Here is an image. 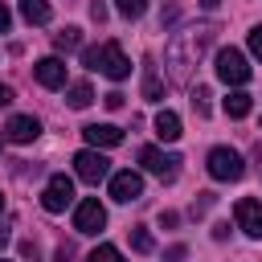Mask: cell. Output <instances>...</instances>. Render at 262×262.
<instances>
[{
  "mask_svg": "<svg viewBox=\"0 0 262 262\" xmlns=\"http://www.w3.org/2000/svg\"><path fill=\"white\" fill-rule=\"evenodd\" d=\"M82 66L94 70V74H102V78H111V82H123V78L131 74V61H127V53L119 49V41L90 45V49L82 53Z\"/></svg>",
  "mask_w": 262,
  "mask_h": 262,
  "instance_id": "obj_1",
  "label": "cell"
},
{
  "mask_svg": "<svg viewBox=\"0 0 262 262\" xmlns=\"http://www.w3.org/2000/svg\"><path fill=\"white\" fill-rule=\"evenodd\" d=\"M205 168H209L213 180H242V172H246V164H242V156L233 147H213Z\"/></svg>",
  "mask_w": 262,
  "mask_h": 262,
  "instance_id": "obj_2",
  "label": "cell"
},
{
  "mask_svg": "<svg viewBox=\"0 0 262 262\" xmlns=\"http://www.w3.org/2000/svg\"><path fill=\"white\" fill-rule=\"evenodd\" d=\"M217 78L225 82V86H242V82H250V66H246V57L237 53V49H217Z\"/></svg>",
  "mask_w": 262,
  "mask_h": 262,
  "instance_id": "obj_3",
  "label": "cell"
},
{
  "mask_svg": "<svg viewBox=\"0 0 262 262\" xmlns=\"http://www.w3.org/2000/svg\"><path fill=\"white\" fill-rule=\"evenodd\" d=\"M74 172H78V180L98 184L102 176H111V160H106L98 147H86V151H78V156H74Z\"/></svg>",
  "mask_w": 262,
  "mask_h": 262,
  "instance_id": "obj_4",
  "label": "cell"
},
{
  "mask_svg": "<svg viewBox=\"0 0 262 262\" xmlns=\"http://www.w3.org/2000/svg\"><path fill=\"white\" fill-rule=\"evenodd\" d=\"M139 164L160 180H176V172H180V156L160 151V147H139Z\"/></svg>",
  "mask_w": 262,
  "mask_h": 262,
  "instance_id": "obj_5",
  "label": "cell"
},
{
  "mask_svg": "<svg viewBox=\"0 0 262 262\" xmlns=\"http://www.w3.org/2000/svg\"><path fill=\"white\" fill-rule=\"evenodd\" d=\"M70 201H74V180H70L66 172L49 176V184H45V192H41V209H45V213H61Z\"/></svg>",
  "mask_w": 262,
  "mask_h": 262,
  "instance_id": "obj_6",
  "label": "cell"
},
{
  "mask_svg": "<svg viewBox=\"0 0 262 262\" xmlns=\"http://www.w3.org/2000/svg\"><path fill=\"white\" fill-rule=\"evenodd\" d=\"M102 225H106V209H102V201H98V196L78 201V209H74V229H78V233H98Z\"/></svg>",
  "mask_w": 262,
  "mask_h": 262,
  "instance_id": "obj_7",
  "label": "cell"
},
{
  "mask_svg": "<svg viewBox=\"0 0 262 262\" xmlns=\"http://www.w3.org/2000/svg\"><path fill=\"white\" fill-rule=\"evenodd\" d=\"M139 196H143V176H139V172L123 168V172H115V176H111V201L131 205V201H139Z\"/></svg>",
  "mask_w": 262,
  "mask_h": 262,
  "instance_id": "obj_8",
  "label": "cell"
},
{
  "mask_svg": "<svg viewBox=\"0 0 262 262\" xmlns=\"http://www.w3.org/2000/svg\"><path fill=\"white\" fill-rule=\"evenodd\" d=\"M233 213H237V229H242L246 237H262V201L242 196V201L233 205Z\"/></svg>",
  "mask_w": 262,
  "mask_h": 262,
  "instance_id": "obj_9",
  "label": "cell"
},
{
  "mask_svg": "<svg viewBox=\"0 0 262 262\" xmlns=\"http://www.w3.org/2000/svg\"><path fill=\"white\" fill-rule=\"evenodd\" d=\"M33 78H37L45 90H57V86H66V61H61V57H41V61L33 66Z\"/></svg>",
  "mask_w": 262,
  "mask_h": 262,
  "instance_id": "obj_10",
  "label": "cell"
},
{
  "mask_svg": "<svg viewBox=\"0 0 262 262\" xmlns=\"http://www.w3.org/2000/svg\"><path fill=\"white\" fill-rule=\"evenodd\" d=\"M82 135H86L90 147H119V143H123V131H119L115 123H86Z\"/></svg>",
  "mask_w": 262,
  "mask_h": 262,
  "instance_id": "obj_11",
  "label": "cell"
},
{
  "mask_svg": "<svg viewBox=\"0 0 262 262\" xmlns=\"http://www.w3.org/2000/svg\"><path fill=\"white\" fill-rule=\"evenodd\" d=\"M4 135H8L12 143H33V139L41 135V123H37L33 115H12L8 127H4Z\"/></svg>",
  "mask_w": 262,
  "mask_h": 262,
  "instance_id": "obj_12",
  "label": "cell"
},
{
  "mask_svg": "<svg viewBox=\"0 0 262 262\" xmlns=\"http://www.w3.org/2000/svg\"><path fill=\"white\" fill-rule=\"evenodd\" d=\"M156 135H160L164 143H176V139L184 135V131H180V115H176V111H160V115H156Z\"/></svg>",
  "mask_w": 262,
  "mask_h": 262,
  "instance_id": "obj_13",
  "label": "cell"
},
{
  "mask_svg": "<svg viewBox=\"0 0 262 262\" xmlns=\"http://www.w3.org/2000/svg\"><path fill=\"white\" fill-rule=\"evenodd\" d=\"M143 98H147V102H160V98H164V82H160V74H156V66H151V57L143 61Z\"/></svg>",
  "mask_w": 262,
  "mask_h": 262,
  "instance_id": "obj_14",
  "label": "cell"
},
{
  "mask_svg": "<svg viewBox=\"0 0 262 262\" xmlns=\"http://www.w3.org/2000/svg\"><path fill=\"white\" fill-rule=\"evenodd\" d=\"M20 16L29 25H49V0H20Z\"/></svg>",
  "mask_w": 262,
  "mask_h": 262,
  "instance_id": "obj_15",
  "label": "cell"
},
{
  "mask_svg": "<svg viewBox=\"0 0 262 262\" xmlns=\"http://www.w3.org/2000/svg\"><path fill=\"white\" fill-rule=\"evenodd\" d=\"M250 106H254V98H250L246 90H233V94L225 98V115H229V119H246Z\"/></svg>",
  "mask_w": 262,
  "mask_h": 262,
  "instance_id": "obj_16",
  "label": "cell"
},
{
  "mask_svg": "<svg viewBox=\"0 0 262 262\" xmlns=\"http://www.w3.org/2000/svg\"><path fill=\"white\" fill-rule=\"evenodd\" d=\"M66 102H70L74 111H86V106L94 102V90H90V82H74V86H70V98H66Z\"/></svg>",
  "mask_w": 262,
  "mask_h": 262,
  "instance_id": "obj_17",
  "label": "cell"
},
{
  "mask_svg": "<svg viewBox=\"0 0 262 262\" xmlns=\"http://www.w3.org/2000/svg\"><path fill=\"white\" fill-rule=\"evenodd\" d=\"M127 237H131V250H135V254H151V250H156V237H151L143 225H131Z\"/></svg>",
  "mask_w": 262,
  "mask_h": 262,
  "instance_id": "obj_18",
  "label": "cell"
},
{
  "mask_svg": "<svg viewBox=\"0 0 262 262\" xmlns=\"http://www.w3.org/2000/svg\"><path fill=\"white\" fill-rule=\"evenodd\" d=\"M53 45H57L61 53H70V49H78V45H82V29H78V25H66V29H61V33L53 37Z\"/></svg>",
  "mask_w": 262,
  "mask_h": 262,
  "instance_id": "obj_19",
  "label": "cell"
},
{
  "mask_svg": "<svg viewBox=\"0 0 262 262\" xmlns=\"http://www.w3.org/2000/svg\"><path fill=\"white\" fill-rule=\"evenodd\" d=\"M115 8H119V16H127V20H139V16L147 12V0H115Z\"/></svg>",
  "mask_w": 262,
  "mask_h": 262,
  "instance_id": "obj_20",
  "label": "cell"
},
{
  "mask_svg": "<svg viewBox=\"0 0 262 262\" xmlns=\"http://www.w3.org/2000/svg\"><path fill=\"white\" fill-rule=\"evenodd\" d=\"M205 41H209V33H201V37H192V53H201V45H205ZM184 57H188V53H184L180 45H172V61H176L172 70H176V74H180V61H184Z\"/></svg>",
  "mask_w": 262,
  "mask_h": 262,
  "instance_id": "obj_21",
  "label": "cell"
},
{
  "mask_svg": "<svg viewBox=\"0 0 262 262\" xmlns=\"http://www.w3.org/2000/svg\"><path fill=\"white\" fill-rule=\"evenodd\" d=\"M86 262H123V254H119V250H115V246H94V250H90V258H86Z\"/></svg>",
  "mask_w": 262,
  "mask_h": 262,
  "instance_id": "obj_22",
  "label": "cell"
},
{
  "mask_svg": "<svg viewBox=\"0 0 262 262\" xmlns=\"http://www.w3.org/2000/svg\"><path fill=\"white\" fill-rule=\"evenodd\" d=\"M209 98H213V94H209L205 86H192V111H196V115H209Z\"/></svg>",
  "mask_w": 262,
  "mask_h": 262,
  "instance_id": "obj_23",
  "label": "cell"
},
{
  "mask_svg": "<svg viewBox=\"0 0 262 262\" xmlns=\"http://www.w3.org/2000/svg\"><path fill=\"white\" fill-rule=\"evenodd\" d=\"M20 258H25V262H41V250H37V242H29V237H25V242H20Z\"/></svg>",
  "mask_w": 262,
  "mask_h": 262,
  "instance_id": "obj_24",
  "label": "cell"
},
{
  "mask_svg": "<svg viewBox=\"0 0 262 262\" xmlns=\"http://www.w3.org/2000/svg\"><path fill=\"white\" fill-rule=\"evenodd\" d=\"M250 53L262 61V25H254V29H250Z\"/></svg>",
  "mask_w": 262,
  "mask_h": 262,
  "instance_id": "obj_25",
  "label": "cell"
},
{
  "mask_svg": "<svg viewBox=\"0 0 262 262\" xmlns=\"http://www.w3.org/2000/svg\"><path fill=\"white\" fill-rule=\"evenodd\" d=\"M90 20H98V25L106 20V4L102 0H90Z\"/></svg>",
  "mask_w": 262,
  "mask_h": 262,
  "instance_id": "obj_26",
  "label": "cell"
},
{
  "mask_svg": "<svg viewBox=\"0 0 262 262\" xmlns=\"http://www.w3.org/2000/svg\"><path fill=\"white\" fill-rule=\"evenodd\" d=\"M102 102H106V111H123V94H119V90H111Z\"/></svg>",
  "mask_w": 262,
  "mask_h": 262,
  "instance_id": "obj_27",
  "label": "cell"
},
{
  "mask_svg": "<svg viewBox=\"0 0 262 262\" xmlns=\"http://www.w3.org/2000/svg\"><path fill=\"white\" fill-rule=\"evenodd\" d=\"M184 254H188V250H184V246H168V250H164V262H180V258H184Z\"/></svg>",
  "mask_w": 262,
  "mask_h": 262,
  "instance_id": "obj_28",
  "label": "cell"
},
{
  "mask_svg": "<svg viewBox=\"0 0 262 262\" xmlns=\"http://www.w3.org/2000/svg\"><path fill=\"white\" fill-rule=\"evenodd\" d=\"M53 262H74V246H66V242H61V246H57V254H53Z\"/></svg>",
  "mask_w": 262,
  "mask_h": 262,
  "instance_id": "obj_29",
  "label": "cell"
},
{
  "mask_svg": "<svg viewBox=\"0 0 262 262\" xmlns=\"http://www.w3.org/2000/svg\"><path fill=\"white\" fill-rule=\"evenodd\" d=\"M209 205H213V192H201V201H196V205H192V213H196V217H201V213H205V209H209Z\"/></svg>",
  "mask_w": 262,
  "mask_h": 262,
  "instance_id": "obj_30",
  "label": "cell"
},
{
  "mask_svg": "<svg viewBox=\"0 0 262 262\" xmlns=\"http://www.w3.org/2000/svg\"><path fill=\"white\" fill-rule=\"evenodd\" d=\"M8 29H12V12L0 4V33H8Z\"/></svg>",
  "mask_w": 262,
  "mask_h": 262,
  "instance_id": "obj_31",
  "label": "cell"
},
{
  "mask_svg": "<svg viewBox=\"0 0 262 262\" xmlns=\"http://www.w3.org/2000/svg\"><path fill=\"white\" fill-rule=\"evenodd\" d=\"M213 237H217V242H225V237H229V225H225V221H217V225H213Z\"/></svg>",
  "mask_w": 262,
  "mask_h": 262,
  "instance_id": "obj_32",
  "label": "cell"
},
{
  "mask_svg": "<svg viewBox=\"0 0 262 262\" xmlns=\"http://www.w3.org/2000/svg\"><path fill=\"white\" fill-rule=\"evenodd\" d=\"M8 102H12V90H8L4 82H0V106H8Z\"/></svg>",
  "mask_w": 262,
  "mask_h": 262,
  "instance_id": "obj_33",
  "label": "cell"
},
{
  "mask_svg": "<svg viewBox=\"0 0 262 262\" xmlns=\"http://www.w3.org/2000/svg\"><path fill=\"white\" fill-rule=\"evenodd\" d=\"M4 246H8V229H0V250H4Z\"/></svg>",
  "mask_w": 262,
  "mask_h": 262,
  "instance_id": "obj_34",
  "label": "cell"
},
{
  "mask_svg": "<svg viewBox=\"0 0 262 262\" xmlns=\"http://www.w3.org/2000/svg\"><path fill=\"white\" fill-rule=\"evenodd\" d=\"M254 160H258V164H262V143H258V147H254Z\"/></svg>",
  "mask_w": 262,
  "mask_h": 262,
  "instance_id": "obj_35",
  "label": "cell"
},
{
  "mask_svg": "<svg viewBox=\"0 0 262 262\" xmlns=\"http://www.w3.org/2000/svg\"><path fill=\"white\" fill-rule=\"evenodd\" d=\"M0 213H4V192H0Z\"/></svg>",
  "mask_w": 262,
  "mask_h": 262,
  "instance_id": "obj_36",
  "label": "cell"
},
{
  "mask_svg": "<svg viewBox=\"0 0 262 262\" xmlns=\"http://www.w3.org/2000/svg\"><path fill=\"white\" fill-rule=\"evenodd\" d=\"M0 147H4V143H0Z\"/></svg>",
  "mask_w": 262,
  "mask_h": 262,
  "instance_id": "obj_37",
  "label": "cell"
},
{
  "mask_svg": "<svg viewBox=\"0 0 262 262\" xmlns=\"http://www.w3.org/2000/svg\"><path fill=\"white\" fill-rule=\"evenodd\" d=\"M0 262H4V258H0Z\"/></svg>",
  "mask_w": 262,
  "mask_h": 262,
  "instance_id": "obj_38",
  "label": "cell"
}]
</instances>
